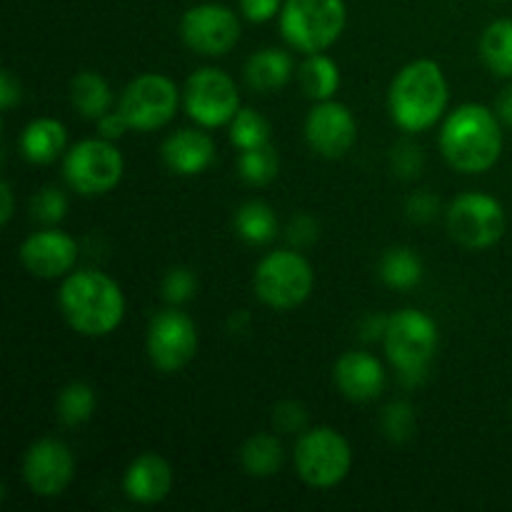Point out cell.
Masks as SVG:
<instances>
[{"mask_svg":"<svg viewBox=\"0 0 512 512\" xmlns=\"http://www.w3.org/2000/svg\"><path fill=\"white\" fill-rule=\"evenodd\" d=\"M58 303L65 323L85 338L110 335L125 318L123 290L100 270H78L65 275Z\"/></svg>","mask_w":512,"mask_h":512,"instance_id":"obj_1","label":"cell"},{"mask_svg":"<svg viewBox=\"0 0 512 512\" xmlns=\"http://www.w3.org/2000/svg\"><path fill=\"white\" fill-rule=\"evenodd\" d=\"M440 153L460 173H485L503 153L500 115L480 103H465L440 128Z\"/></svg>","mask_w":512,"mask_h":512,"instance_id":"obj_2","label":"cell"},{"mask_svg":"<svg viewBox=\"0 0 512 512\" xmlns=\"http://www.w3.org/2000/svg\"><path fill=\"white\" fill-rule=\"evenodd\" d=\"M448 80L435 60H413L395 75L388 93L390 118L405 133H423L440 123L448 108Z\"/></svg>","mask_w":512,"mask_h":512,"instance_id":"obj_3","label":"cell"},{"mask_svg":"<svg viewBox=\"0 0 512 512\" xmlns=\"http://www.w3.org/2000/svg\"><path fill=\"white\" fill-rule=\"evenodd\" d=\"M383 345L395 370L410 385L420 383L433 363L435 350H438V325L423 310H398L388 318Z\"/></svg>","mask_w":512,"mask_h":512,"instance_id":"obj_4","label":"cell"},{"mask_svg":"<svg viewBox=\"0 0 512 512\" xmlns=\"http://www.w3.org/2000/svg\"><path fill=\"white\" fill-rule=\"evenodd\" d=\"M345 20V0H285L280 33L300 53H325L343 35Z\"/></svg>","mask_w":512,"mask_h":512,"instance_id":"obj_5","label":"cell"},{"mask_svg":"<svg viewBox=\"0 0 512 512\" xmlns=\"http://www.w3.org/2000/svg\"><path fill=\"white\" fill-rule=\"evenodd\" d=\"M253 285L268 308L293 310L310 298L315 275L298 250H275L258 263Z\"/></svg>","mask_w":512,"mask_h":512,"instance_id":"obj_6","label":"cell"},{"mask_svg":"<svg viewBox=\"0 0 512 512\" xmlns=\"http://www.w3.org/2000/svg\"><path fill=\"white\" fill-rule=\"evenodd\" d=\"M353 465V450L335 428H313L295 445V470L310 488L328 490L343 483Z\"/></svg>","mask_w":512,"mask_h":512,"instance_id":"obj_7","label":"cell"},{"mask_svg":"<svg viewBox=\"0 0 512 512\" xmlns=\"http://www.w3.org/2000/svg\"><path fill=\"white\" fill-rule=\"evenodd\" d=\"M125 160L113 140L90 138L80 140L78 145L65 153L63 175L65 183L80 195H103L110 193L123 180Z\"/></svg>","mask_w":512,"mask_h":512,"instance_id":"obj_8","label":"cell"},{"mask_svg":"<svg viewBox=\"0 0 512 512\" xmlns=\"http://www.w3.org/2000/svg\"><path fill=\"white\" fill-rule=\"evenodd\" d=\"M505 208L488 193H463L448 210V230L468 250H488L505 235Z\"/></svg>","mask_w":512,"mask_h":512,"instance_id":"obj_9","label":"cell"},{"mask_svg":"<svg viewBox=\"0 0 512 512\" xmlns=\"http://www.w3.org/2000/svg\"><path fill=\"white\" fill-rule=\"evenodd\" d=\"M180 105L178 85L160 73H145L130 80L128 88L123 90L118 110L123 113L125 123L130 130L150 133L175 118Z\"/></svg>","mask_w":512,"mask_h":512,"instance_id":"obj_10","label":"cell"},{"mask_svg":"<svg viewBox=\"0 0 512 512\" xmlns=\"http://www.w3.org/2000/svg\"><path fill=\"white\" fill-rule=\"evenodd\" d=\"M183 103L185 113L200 128H220L240 110V90L225 70L200 68L185 80Z\"/></svg>","mask_w":512,"mask_h":512,"instance_id":"obj_11","label":"cell"},{"mask_svg":"<svg viewBox=\"0 0 512 512\" xmlns=\"http://www.w3.org/2000/svg\"><path fill=\"white\" fill-rule=\"evenodd\" d=\"M198 353V328L180 310L155 313L148 325L150 363L160 373H178Z\"/></svg>","mask_w":512,"mask_h":512,"instance_id":"obj_12","label":"cell"},{"mask_svg":"<svg viewBox=\"0 0 512 512\" xmlns=\"http://www.w3.org/2000/svg\"><path fill=\"white\" fill-rule=\"evenodd\" d=\"M180 35L190 50L208 58L228 55L240 40V20L220 3H200L185 10L180 20Z\"/></svg>","mask_w":512,"mask_h":512,"instance_id":"obj_13","label":"cell"},{"mask_svg":"<svg viewBox=\"0 0 512 512\" xmlns=\"http://www.w3.org/2000/svg\"><path fill=\"white\" fill-rule=\"evenodd\" d=\"M75 475V458L58 438H40L25 450L23 478L30 493L38 498H58Z\"/></svg>","mask_w":512,"mask_h":512,"instance_id":"obj_14","label":"cell"},{"mask_svg":"<svg viewBox=\"0 0 512 512\" xmlns=\"http://www.w3.org/2000/svg\"><path fill=\"white\" fill-rule=\"evenodd\" d=\"M305 140L323 158H343L358 140L355 115L350 113L348 105L338 103V100L315 103V108L308 113V120H305Z\"/></svg>","mask_w":512,"mask_h":512,"instance_id":"obj_15","label":"cell"},{"mask_svg":"<svg viewBox=\"0 0 512 512\" xmlns=\"http://www.w3.org/2000/svg\"><path fill=\"white\" fill-rule=\"evenodd\" d=\"M20 263L35 278H65L78 263V243L63 230H40L20 245Z\"/></svg>","mask_w":512,"mask_h":512,"instance_id":"obj_16","label":"cell"},{"mask_svg":"<svg viewBox=\"0 0 512 512\" xmlns=\"http://www.w3.org/2000/svg\"><path fill=\"white\" fill-rule=\"evenodd\" d=\"M333 380L340 393L353 403H370L385 388V368L375 355L350 350L340 355L333 368Z\"/></svg>","mask_w":512,"mask_h":512,"instance_id":"obj_17","label":"cell"},{"mask_svg":"<svg viewBox=\"0 0 512 512\" xmlns=\"http://www.w3.org/2000/svg\"><path fill=\"white\" fill-rule=\"evenodd\" d=\"M123 490L138 505L163 503L173 490V468L158 453L138 455L125 470Z\"/></svg>","mask_w":512,"mask_h":512,"instance_id":"obj_18","label":"cell"},{"mask_svg":"<svg viewBox=\"0 0 512 512\" xmlns=\"http://www.w3.org/2000/svg\"><path fill=\"white\" fill-rule=\"evenodd\" d=\"M160 155L175 175H198L213 165L215 143L205 130L183 128L165 138Z\"/></svg>","mask_w":512,"mask_h":512,"instance_id":"obj_19","label":"cell"},{"mask_svg":"<svg viewBox=\"0 0 512 512\" xmlns=\"http://www.w3.org/2000/svg\"><path fill=\"white\" fill-rule=\"evenodd\" d=\"M68 143V130L55 118H38L25 125L18 148L23 158L33 165H48L63 155Z\"/></svg>","mask_w":512,"mask_h":512,"instance_id":"obj_20","label":"cell"},{"mask_svg":"<svg viewBox=\"0 0 512 512\" xmlns=\"http://www.w3.org/2000/svg\"><path fill=\"white\" fill-rule=\"evenodd\" d=\"M293 78V58L280 48H263L245 63V83L255 93H275Z\"/></svg>","mask_w":512,"mask_h":512,"instance_id":"obj_21","label":"cell"},{"mask_svg":"<svg viewBox=\"0 0 512 512\" xmlns=\"http://www.w3.org/2000/svg\"><path fill=\"white\" fill-rule=\"evenodd\" d=\"M70 100L73 108L78 110L83 118L100 120L105 113H110L113 105V90H110L108 80L95 70H80L70 83Z\"/></svg>","mask_w":512,"mask_h":512,"instance_id":"obj_22","label":"cell"},{"mask_svg":"<svg viewBox=\"0 0 512 512\" xmlns=\"http://www.w3.org/2000/svg\"><path fill=\"white\" fill-rule=\"evenodd\" d=\"M300 88L308 98H313L315 103H323V100H333V95L340 88V68L333 58L323 53H313L303 60L300 65Z\"/></svg>","mask_w":512,"mask_h":512,"instance_id":"obj_23","label":"cell"},{"mask_svg":"<svg viewBox=\"0 0 512 512\" xmlns=\"http://www.w3.org/2000/svg\"><path fill=\"white\" fill-rule=\"evenodd\" d=\"M240 463L253 478H273L283 465V445L273 433H255L240 448Z\"/></svg>","mask_w":512,"mask_h":512,"instance_id":"obj_24","label":"cell"},{"mask_svg":"<svg viewBox=\"0 0 512 512\" xmlns=\"http://www.w3.org/2000/svg\"><path fill=\"white\" fill-rule=\"evenodd\" d=\"M480 58L500 78H512V20H495L480 38Z\"/></svg>","mask_w":512,"mask_h":512,"instance_id":"obj_25","label":"cell"},{"mask_svg":"<svg viewBox=\"0 0 512 512\" xmlns=\"http://www.w3.org/2000/svg\"><path fill=\"white\" fill-rule=\"evenodd\" d=\"M235 233L250 245H265L278 235V218L270 205L250 200L235 213Z\"/></svg>","mask_w":512,"mask_h":512,"instance_id":"obj_26","label":"cell"},{"mask_svg":"<svg viewBox=\"0 0 512 512\" xmlns=\"http://www.w3.org/2000/svg\"><path fill=\"white\" fill-rule=\"evenodd\" d=\"M380 278L395 290H410L423 278V263L410 248H390L380 260Z\"/></svg>","mask_w":512,"mask_h":512,"instance_id":"obj_27","label":"cell"},{"mask_svg":"<svg viewBox=\"0 0 512 512\" xmlns=\"http://www.w3.org/2000/svg\"><path fill=\"white\" fill-rule=\"evenodd\" d=\"M280 158L270 143L258 145V148L240 150L238 173L248 185H268L278 175Z\"/></svg>","mask_w":512,"mask_h":512,"instance_id":"obj_28","label":"cell"},{"mask_svg":"<svg viewBox=\"0 0 512 512\" xmlns=\"http://www.w3.org/2000/svg\"><path fill=\"white\" fill-rule=\"evenodd\" d=\"M95 405H98V398H95V390L90 388L88 383H75L65 385L58 395V418L63 420L65 425H83L85 420L93 418Z\"/></svg>","mask_w":512,"mask_h":512,"instance_id":"obj_29","label":"cell"},{"mask_svg":"<svg viewBox=\"0 0 512 512\" xmlns=\"http://www.w3.org/2000/svg\"><path fill=\"white\" fill-rule=\"evenodd\" d=\"M230 140L238 150L258 148L270 143V123L253 108H240L230 120Z\"/></svg>","mask_w":512,"mask_h":512,"instance_id":"obj_30","label":"cell"},{"mask_svg":"<svg viewBox=\"0 0 512 512\" xmlns=\"http://www.w3.org/2000/svg\"><path fill=\"white\" fill-rule=\"evenodd\" d=\"M30 210H33V218L38 223L55 225L65 218L68 213V198L65 193H60L58 188H43L30 203Z\"/></svg>","mask_w":512,"mask_h":512,"instance_id":"obj_31","label":"cell"},{"mask_svg":"<svg viewBox=\"0 0 512 512\" xmlns=\"http://www.w3.org/2000/svg\"><path fill=\"white\" fill-rule=\"evenodd\" d=\"M383 430L393 443H405L415 433V413L408 403H393L383 413Z\"/></svg>","mask_w":512,"mask_h":512,"instance_id":"obj_32","label":"cell"},{"mask_svg":"<svg viewBox=\"0 0 512 512\" xmlns=\"http://www.w3.org/2000/svg\"><path fill=\"white\" fill-rule=\"evenodd\" d=\"M195 288H198V278L188 268H173L163 278V295L173 305L188 303L195 295Z\"/></svg>","mask_w":512,"mask_h":512,"instance_id":"obj_33","label":"cell"},{"mask_svg":"<svg viewBox=\"0 0 512 512\" xmlns=\"http://www.w3.org/2000/svg\"><path fill=\"white\" fill-rule=\"evenodd\" d=\"M273 425L278 433H305V425H308V413L300 403L295 400H285L275 408L273 413Z\"/></svg>","mask_w":512,"mask_h":512,"instance_id":"obj_34","label":"cell"},{"mask_svg":"<svg viewBox=\"0 0 512 512\" xmlns=\"http://www.w3.org/2000/svg\"><path fill=\"white\" fill-rule=\"evenodd\" d=\"M320 228L310 215H295L293 223L288 225V240L295 245V248H308L318 240Z\"/></svg>","mask_w":512,"mask_h":512,"instance_id":"obj_35","label":"cell"},{"mask_svg":"<svg viewBox=\"0 0 512 512\" xmlns=\"http://www.w3.org/2000/svg\"><path fill=\"white\" fill-rule=\"evenodd\" d=\"M285 0H240V13L250 23H268L283 10Z\"/></svg>","mask_w":512,"mask_h":512,"instance_id":"obj_36","label":"cell"},{"mask_svg":"<svg viewBox=\"0 0 512 512\" xmlns=\"http://www.w3.org/2000/svg\"><path fill=\"white\" fill-rule=\"evenodd\" d=\"M23 98V88H20V80L15 78L10 70H3L0 73V108L13 110L15 105Z\"/></svg>","mask_w":512,"mask_h":512,"instance_id":"obj_37","label":"cell"},{"mask_svg":"<svg viewBox=\"0 0 512 512\" xmlns=\"http://www.w3.org/2000/svg\"><path fill=\"white\" fill-rule=\"evenodd\" d=\"M95 123H98V133H100V138H105V140H118V138H123L125 135V130H130L128 128V123H125V118H123V113H120V110H110V113H105L103 118L100 120H95Z\"/></svg>","mask_w":512,"mask_h":512,"instance_id":"obj_38","label":"cell"},{"mask_svg":"<svg viewBox=\"0 0 512 512\" xmlns=\"http://www.w3.org/2000/svg\"><path fill=\"white\" fill-rule=\"evenodd\" d=\"M438 213V198L433 193H418L408 200V215L413 220H430Z\"/></svg>","mask_w":512,"mask_h":512,"instance_id":"obj_39","label":"cell"},{"mask_svg":"<svg viewBox=\"0 0 512 512\" xmlns=\"http://www.w3.org/2000/svg\"><path fill=\"white\" fill-rule=\"evenodd\" d=\"M420 165H423V155H420V150L413 148V145H403V148L398 150V155H395V168H398V173L408 175V178L418 173Z\"/></svg>","mask_w":512,"mask_h":512,"instance_id":"obj_40","label":"cell"},{"mask_svg":"<svg viewBox=\"0 0 512 512\" xmlns=\"http://www.w3.org/2000/svg\"><path fill=\"white\" fill-rule=\"evenodd\" d=\"M15 210V195H13V185L8 180L0 183V223L8 225L10 218H13Z\"/></svg>","mask_w":512,"mask_h":512,"instance_id":"obj_41","label":"cell"},{"mask_svg":"<svg viewBox=\"0 0 512 512\" xmlns=\"http://www.w3.org/2000/svg\"><path fill=\"white\" fill-rule=\"evenodd\" d=\"M498 115H500V120H503V123H508L512 128V85L508 90H505L503 95H500Z\"/></svg>","mask_w":512,"mask_h":512,"instance_id":"obj_42","label":"cell"}]
</instances>
